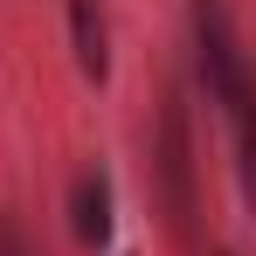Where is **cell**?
I'll return each mask as SVG.
<instances>
[{
	"label": "cell",
	"instance_id": "6da1fadb",
	"mask_svg": "<svg viewBox=\"0 0 256 256\" xmlns=\"http://www.w3.org/2000/svg\"><path fill=\"white\" fill-rule=\"evenodd\" d=\"M152 201L166 214V236L180 250H201V160H194V125L187 97L166 90L160 125H152Z\"/></svg>",
	"mask_w": 256,
	"mask_h": 256
},
{
	"label": "cell",
	"instance_id": "7a4b0ae2",
	"mask_svg": "<svg viewBox=\"0 0 256 256\" xmlns=\"http://www.w3.org/2000/svg\"><path fill=\"white\" fill-rule=\"evenodd\" d=\"M70 236L84 250H104L111 242V173L104 166H84L70 180Z\"/></svg>",
	"mask_w": 256,
	"mask_h": 256
},
{
	"label": "cell",
	"instance_id": "277c9868",
	"mask_svg": "<svg viewBox=\"0 0 256 256\" xmlns=\"http://www.w3.org/2000/svg\"><path fill=\"white\" fill-rule=\"evenodd\" d=\"M0 256H28V236H21V222L0 208Z\"/></svg>",
	"mask_w": 256,
	"mask_h": 256
},
{
	"label": "cell",
	"instance_id": "3957f363",
	"mask_svg": "<svg viewBox=\"0 0 256 256\" xmlns=\"http://www.w3.org/2000/svg\"><path fill=\"white\" fill-rule=\"evenodd\" d=\"M62 14H70L76 70L90 84H111V21H104V0H62Z\"/></svg>",
	"mask_w": 256,
	"mask_h": 256
},
{
	"label": "cell",
	"instance_id": "5b68a950",
	"mask_svg": "<svg viewBox=\"0 0 256 256\" xmlns=\"http://www.w3.org/2000/svg\"><path fill=\"white\" fill-rule=\"evenodd\" d=\"M222 256H236V250H222Z\"/></svg>",
	"mask_w": 256,
	"mask_h": 256
}]
</instances>
